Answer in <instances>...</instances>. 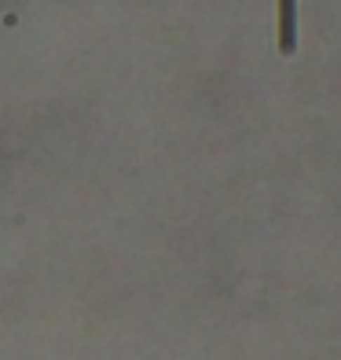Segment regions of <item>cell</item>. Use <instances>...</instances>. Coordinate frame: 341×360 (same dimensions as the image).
<instances>
[{
  "instance_id": "6da1fadb",
  "label": "cell",
  "mask_w": 341,
  "mask_h": 360,
  "mask_svg": "<svg viewBox=\"0 0 341 360\" xmlns=\"http://www.w3.org/2000/svg\"><path fill=\"white\" fill-rule=\"evenodd\" d=\"M297 34V0H279V44L294 48Z\"/></svg>"
}]
</instances>
